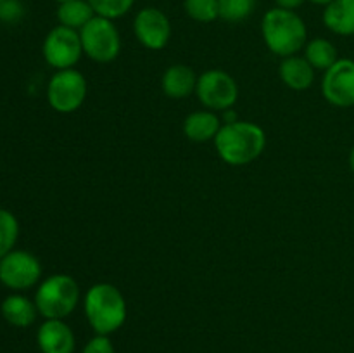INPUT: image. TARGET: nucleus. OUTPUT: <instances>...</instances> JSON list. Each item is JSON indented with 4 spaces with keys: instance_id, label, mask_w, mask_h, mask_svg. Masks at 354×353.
<instances>
[{
    "instance_id": "f257e3e1",
    "label": "nucleus",
    "mask_w": 354,
    "mask_h": 353,
    "mask_svg": "<svg viewBox=\"0 0 354 353\" xmlns=\"http://www.w3.org/2000/svg\"><path fill=\"white\" fill-rule=\"evenodd\" d=\"M218 156L230 166H244L258 159L266 147V134L252 121L221 125L214 137Z\"/></svg>"
},
{
    "instance_id": "f03ea898",
    "label": "nucleus",
    "mask_w": 354,
    "mask_h": 353,
    "mask_svg": "<svg viewBox=\"0 0 354 353\" xmlns=\"http://www.w3.org/2000/svg\"><path fill=\"white\" fill-rule=\"evenodd\" d=\"M261 35L270 52L280 57H290L303 51L308 44V30L303 17L296 10H266L261 19Z\"/></svg>"
},
{
    "instance_id": "7ed1b4c3",
    "label": "nucleus",
    "mask_w": 354,
    "mask_h": 353,
    "mask_svg": "<svg viewBox=\"0 0 354 353\" xmlns=\"http://www.w3.org/2000/svg\"><path fill=\"white\" fill-rule=\"evenodd\" d=\"M86 320L95 334L109 336L127 320V301L121 291L109 282L93 284L83 301Z\"/></svg>"
},
{
    "instance_id": "20e7f679",
    "label": "nucleus",
    "mask_w": 354,
    "mask_h": 353,
    "mask_svg": "<svg viewBox=\"0 0 354 353\" xmlns=\"http://www.w3.org/2000/svg\"><path fill=\"white\" fill-rule=\"evenodd\" d=\"M80 301L78 282L68 273H54L40 282L35 293V305L44 318H61L76 310Z\"/></svg>"
},
{
    "instance_id": "39448f33",
    "label": "nucleus",
    "mask_w": 354,
    "mask_h": 353,
    "mask_svg": "<svg viewBox=\"0 0 354 353\" xmlns=\"http://www.w3.org/2000/svg\"><path fill=\"white\" fill-rule=\"evenodd\" d=\"M83 54L92 61L111 62L120 55L121 37L114 21L106 17L93 16L85 26L80 30Z\"/></svg>"
},
{
    "instance_id": "423d86ee",
    "label": "nucleus",
    "mask_w": 354,
    "mask_h": 353,
    "mask_svg": "<svg viewBox=\"0 0 354 353\" xmlns=\"http://www.w3.org/2000/svg\"><path fill=\"white\" fill-rule=\"evenodd\" d=\"M86 80L78 69H59L48 80L47 100L54 111L69 114L82 107L86 99Z\"/></svg>"
},
{
    "instance_id": "0eeeda50",
    "label": "nucleus",
    "mask_w": 354,
    "mask_h": 353,
    "mask_svg": "<svg viewBox=\"0 0 354 353\" xmlns=\"http://www.w3.org/2000/svg\"><path fill=\"white\" fill-rule=\"evenodd\" d=\"M41 265L37 256L24 249H12L0 258V282L14 293H23L37 286Z\"/></svg>"
},
{
    "instance_id": "6e6552de",
    "label": "nucleus",
    "mask_w": 354,
    "mask_h": 353,
    "mask_svg": "<svg viewBox=\"0 0 354 353\" xmlns=\"http://www.w3.org/2000/svg\"><path fill=\"white\" fill-rule=\"evenodd\" d=\"M41 54H44L45 62L57 71L73 68L83 54L80 31L57 24L45 37Z\"/></svg>"
},
{
    "instance_id": "1a4fd4ad",
    "label": "nucleus",
    "mask_w": 354,
    "mask_h": 353,
    "mask_svg": "<svg viewBox=\"0 0 354 353\" xmlns=\"http://www.w3.org/2000/svg\"><path fill=\"white\" fill-rule=\"evenodd\" d=\"M196 93L201 104L209 111H227L237 102L239 87L227 71L209 69L197 78Z\"/></svg>"
},
{
    "instance_id": "9d476101",
    "label": "nucleus",
    "mask_w": 354,
    "mask_h": 353,
    "mask_svg": "<svg viewBox=\"0 0 354 353\" xmlns=\"http://www.w3.org/2000/svg\"><path fill=\"white\" fill-rule=\"evenodd\" d=\"M322 93L325 100L335 107L354 106V61L337 59L334 66L324 73Z\"/></svg>"
},
{
    "instance_id": "9b49d317",
    "label": "nucleus",
    "mask_w": 354,
    "mask_h": 353,
    "mask_svg": "<svg viewBox=\"0 0 354 353\" xmlns=\"http://www.w3.org/2000/svg\"><path fill=\"white\" fill-rule=\"evenodd\" d=\"M133 33L145 48L161 51L171 38V23L158 7H144L133 19Z\"/></svg>"
},
{
    "instance_id": "f8f14e48",
    "label": "nucleus",
    "mask_w": 354,
    "mask_h": 353,
    "mask_svg": "<svg viewBox=\"0 0 354 353\" xmlns=\"http://www.w3.org/2000/svg\"><path fill=\"white\" fill-rule=\"evenodd\" d=\"M37 343L41 353H73L76 348L75 332L61 318H45L38 327Z\"/></svg>"
},
{
    "instance_id": "ddd939ff",
    "label": "nucleus",
    "mask_w": 354,
    "mask_h": 353,
    "mask_svg": "<svg viewBox=\"0 0 354 353\" xmlns=\"http://www.w3.org/2000/svg\"><path fill=\"white\" fill-rule=\"evenodd\" d=\"M0 314H2L3 320L7 324L19 329L33 325V322L40 315L37 305H35V300H30V298L21 293H12L3 298L2 305H0Z\"/></svg>"
},
{
    "instance_id": "4468645a",
    "label": "nucleus",
    "mask_w": 354,
    "mask_h": 353,
    "mask_svg": "<svg viewBox=\"0 0 354 353\" xmlns=\"http://www.w3.org/2000/svg\"><path fill=\"white\" fill-rule=\"evenodd\" d=\"M196 73L185 64H173L165 71L161 80L162 92L171 99H187L197 87Z\"/></svg>"
},
{
    "instance_id": "2eb2a0df",
    "label": "nucleus",
    "mask_w": 354,
    "mask_h": 353,
    "mask_svg": "<svg viewBox=\"0 0 354 353\" xmlns=\"http://www.w3.org/2000/svg\"><path fill=\"white\" fill-rule=\"evenodd\" d=\"M221 128V120L214 111L204 109L190 113L183 121V134L192 142L214 141Z\"/></svg>"
},
{
    "instance_id": "dca6fc26",
    "label": "nucleus",
    "mask_w": 354,
    "mask_h": 353,
    "mask_svg": "<svg viewBox=\"0 0 354 353\" xmlns=\"http://www.w3.org/2000/svg\"><path fill=\"white\" fill-rule=\"evenodd\" d=\"M280 80L283 85L289 89L297 90H308L315 82V69L310 62L301 55H290V57H283L280 62Z\"/></svg>"
},
{
    "instance_id": "f3484780",
    "label": "nucleus",
    "mask_w": 354,
    "mask_h": 353,
    "mask_svg": "<svg viewBox=\"0 0 354 353\" xmlns=\"http://www.w3.org/2000/svg\"><path fill=\"white\" fill-rule=\"evenodd\" d=\"M324 24L341 37L354 35V0H334L324 9Z\"/></svg>"
},
{
    "instance_id": "a211bd4d",
    "label": "nucleus",
    "mask_w": 354,
    "mask_h": 353,
    "mask_svg": "<svg viewBox=\"0 0 354 353\" xmlns=\"http://www.w3.org/2000/svg\"><path fill=\"white\" fill-rule=\"evenodd\" d=\"M55 16H57L59 24L80 31L95 16V12L88 0H68V2L59 3Z\"/></svg>"
},
{
    "instance_id": "6ab92c4d",
    "label": "nucleus",
    "mask_w": 354,
    "mask_h": 353,
    "mask_svg": "<svg viewBox=\"0 0 354 353\" xmlns=\"http://www.w3.org/2000/svg\"><path fill=\"white\" fill-rule=\"evenodd\" d=\"M304 59L313 66L315 71H327L337 62V48L327 38H313L304 47Z\"/></svg>"
},
{
    "instance_id": "aec40b11",
    "label": "nucleus",
    "mask_w": 354,
    "mask_h": 353,
    "mask_svg": "<svg viewBox=\"0 0 354 353\" xmlns=\"http://www.w3.org/2000/svg\"><path fill=\"white\" fill-rule=\"evenodd\" d=\"M19 237V221L16 215L0 208V258L10 253Z\"/></svg>"
},
{
    "instance_id": "412c9836",
    "label": "nucleus",
    "mask_w": 354,
    "mask_h": 353,
    "mask_svg": "<svg viewBox=\"0 0 354 353\" xmlns=\"http://www.w3.org/2000/svg\"><path fill=\"white\" fill-rule=\"evenodd\" d=\"M183 9L197 23H213L220 17L218 0H183Z\"/></svg>"
},
{
    "instance_id": "4be33fe9",
    "label": "nucleus",
    "mask_w": 354,
    "mask_h": 353,
    "mask_svg": "<svg viewBox=\"0 0 354 353\" xmlns=\"http://www.w3.org/2000/svg\"><path fill=\"white\" fill-rule=\"evenodd\" d=\"M220 3V17L228 23H241L252 16L258 0H218Z\"/></svg>"
},
{
    "instance_id": "5701e85b",
    "label": "nucleus",
    "mask_w": 354,
    "mask_h": 353,
    "mask_svg": "<svg viewBox=\"0 0 354 353\" xmlns=\"http://www.w3.org/2000/svg\"><path fill=\"white\" fill-rule=\"evenodd\" d=\"M95 16L116 21L127 16L135 6V0H88Z\"/></svg>"
},
{
    "instance_id": "b1692460",
    "label": "nucleus",
    "mask_w": 354,
    "mask_h": 353,
    "mask_svg": "<svg viewBox=\"0 0 354 353\" xmlns=\"http://www.w3.org/2000/svg\"><path fill=\"white\" fill-rule=\"evenodd\" d=\"M26 14L24 3L21 0H2L0 2V23L16 24Z\"/></svg>"
},
{
    "instance_id": "393cba45",
    "label": "nucleus",
    "mask_w": 354,
    "mask_h": 353,
    "mask_svg": "<svg viewBox=\"0 0 354 353\" xmlns=\"http://www.w3.org/2000/svg\"><path fill=\"white\" fill-rule=\"evenodd\" d=\"M83 353H114L113 341L109 339V336L97 334L86 343Z\"/></svg>"
},
{
    "instance_id": "a878e982",
    "label": "nucleus",
    "mask_w": 354,
    "mask_h": 353,
    "mask_svg": "<svg viewBox=\"0 0 354 353\" xmlns=\"http://www.w3.org/2000/svg\"><path fill=\"white\" fill-rule=\"evenodd\" d=\"M304 2H306V0H275V7L287 10H296L299 9Z\"/></svg>"
},
{
    "instance_id": "bb28decb",
    "label": "nucleus",
    "mask_w": 354,
    "mask_h": 353,
    "mask_svg": "<svg viewBox=\"0 0 354 353\" xmlns=\"http://www.w3.org/2000/svg\"><path fill=\"white\" fill-rule=\"evenodd\" d=\"M308 2L315 3V6H322V7H327L328 3L334 2V0H308Z\"/></svg>"
},
{
    "instance_id": "cd10ccee",
    "label": "nucleus",
    "mask_w": 354,
    "mask_h": 353,
    "mask_svg": "<svg viewBox=\"0 0 354 353\" xmlns=\"http://www.w3.org/2000/svg\"><path fill=\"white\" fill-rule=\"evenodd\" d=\"M349 168H351V172L354 173V147L351 149V152H349Z\"/></svg>"
},
{
    "instance_id": "c85d7f7f",
    "label": "nucleus",
    "mask_w": 354,
    "mask_h": 353,
    "mask_svg": "<svg viewBox=\"0 0 354 353\" xmlns=\"http://www.w3.org/2000/svg\"><path fill=\"white\" fill-rule=\"evenodd\" d=\"M54 2H57V3H62V2H68V0H54Z\"/></svg>"
},
{
    "instance_id": "c756f323",
    "label": "nucleus",
    "mask_w": 354,
    "mask_h": 353,
    "mask_svg": "<svg viewBox=\"0 0 354 353\" xmlns=\"http://www.w3.org/2000/svg\"><path fill=\"white\" fill-rule=\"evenodd\" d=\"M0 2H2V0H0Z\"/></svg>"
}]
</instances>
